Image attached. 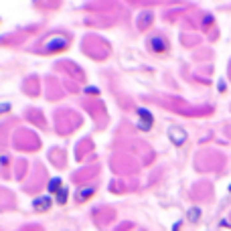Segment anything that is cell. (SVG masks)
I'll list each match as a JSON object with an SVG mask.
<instances>
[{
    "label": "cell",
    "mask_w": 231,
    "mask_h": 231,
    "mask_svg": "<svg viewBox=\"0 0 231 231\" xmlns=\"http://www.w3.org/2000/svg\"><path fill=\"white\" fill-rule=\"evenodd\" d=\"M168 134H170V138H172V142L174 144H183L184 140H187V134H184V130H180V128H176V126H172L168 130Z\"/></svg>",
    "instance_id": "obj_1"
},
{
    "label": "cell",
    "mask_w": 231,
    "mask_h": 231,
    "mask_svg": "<svg viewBox=\"0 0 231 231\" xmlns=\"http://www.w3.org/2000/svg\"><path fill=\"white\" fill-rule=\"evenodd\" d=\"M65 43H67V41H65V38H63V37H55V38H49V41H47V45H45V49H47V51H53V49L65 47Z\"/></svg>",
    "instance_id": "obj_2"
},
{
    "label": "cell",
    "mask_w": 231,
    "mask_h": 231,
    "mask_svg": "<svg viewBox=\"0 0 231 231\" xmlns=\"http://www.w3.org/2000/svg\"><path fill=\"white\" fill-rule=\"evenodd\" d=\"M37 207H38V209H43V207L47 209V207H49V199H38V201H37Z\"/></svg>",
    "instance_id": "obj_3"
},
{
    "label": "cell",
    "mask_w": 231,
    "mask_h": 231,
    "mask_svg": "<svg viewBox=\"0 0 231 231\" xmlns=\"http://www.w3.org/2000/svg\"><path fill=\"white\" fill-rule=\"evenodd\" d=\"M148 22H150V12H146V16H144V18L140 16V26H146Z\"/></svg>",
    "instance_id": "obj_4"
},
{
    "label": "cell",
    "mask_w": 231,
    "mask_h": 231,
    "mask_svg": "<svg viewBox=\"0 0 231 231\" xmlns=\"http://www.w3.org/2000/svg\"><path fill=\"white\" fill-rule=\"evenodd\" d=\"M199 215H201V213H199V209H192V211L188 213V219H191V221H195V219H197Z\"/></svg>",
    "instance_id": "obj_5"
},
{
    "label": "cell",
    "mask_w": 231,
    "mask_h": 231,
    "mask_svg": "<svg viewBox=\"0 0 231 231\" xmlns=\"http://www.w3.org/2000/svg\"><path fill=\"white\" fill-rule=\"evenodd\" d=\"M152 43H154V49H158V51H162V49H164V45H162V41H160V38H154Z\"/></svg>",
    "instance_id": "obj_6"
},
{
    "label": "cell",
    "mask_w": 231,
    "mask_h": 231,
    "mask_svg": "<svg viewBox=\"0 0 231 231\" xmlns=\"http://www.w3.org/2000/svg\"><path fill=\"white\" fill-rule=\"evenodd\" d=\"M59 184H61V180H59V178H55L53 183H51V191H57V187Z\"/></svg>",
    "instance_id": "obj_7"
},
{
    "label": "cell",
    "mask_w": 231,
    "mask_h": 231,
    "mask_svg": "<svg viewBox=\"0 0 231 231\" xmlns=\"http://www.w3.org/2000/svg\"><path fill=\"white\" fill-rule=\"evenodd\" d=\"M229 188H231V187H229Z\"/></svg>",
    "instance_id": "obj_8"
}]
</instances>
